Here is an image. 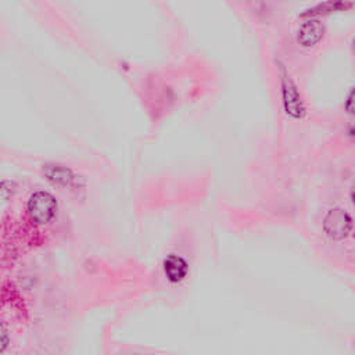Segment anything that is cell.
<instances>
[{
	"label": "cell",
	"instance_id": "52a82bcc",
	"mask_svg": "<svg viewBox=\"0 0 355 355\" xmlns=\"http://www.w3.org/2000/svg\"><path fill=\"white\" fill-rule=\"evenodd\" d=\"M10 345V333L3 322H0V355L6 352Z\"/></svg>",
	"mask_w": 355,
	"mask_h": 355
},
{
	"label": "cell",
	"instance_id": "5b68a950",
	"mask_svg": "<svg viewBox=\"0 0 355 355\" xmlns=\"http://www.w3.org/2000/svg\"><path fill=\"white\" fill-rule=\"evenodd\" d=\"M323 32H324V28H323L322 22L316 18H311L300 26V29H298V42L304 47H311L322 39Z\"/></svg>",
	"mask_w": 355,
	"mask_h": 355
},
{
	"label": "cell",
	"instance_id": "6da1fadb",
	"mask_svg": "<svg viewBox=\"0 0 355 355\" xmlns=\"http://www.w3.org/2000/svg\"><path fill=\"white\" fill-rule=\"evenodd\" d=\"M26 212L32 222L37 225H46L55 216L57 200L49 191H35L28 200Z\"/></svg>",
	"mask_w": 355,
	"mask_h": 355
},
{
	"label": "cell",
	"instance_id": "9c48e42d",
	"mask_svg": "<svg viewBox=\"0 0 355 355\" xmlns=\"http://www.w3.org/2000/svg\"><path fill=\"white\" fill-rule=\"evenodd\" d=\"M347 111H348V112H352V90L349 92L348 98H347Z\"/></svg>",
	"mask_w": 355,
	"mask_h": 355
},
{
	"label": "cell",
	"instance_id": "ba28073f",
	"mask_svg": "<svg viewBox=\"0 0 355 355\" xmlns=\"http://www.w3.org/2000/svg\"><path fill=\"white\" fill-rule=\"evenodd\" d=\"M12 186H15V184H14V182H11V180H3V182H0V197H3V198H10V197L12 196V191H14Z\"/></svg>",
	"mask_w": 355,
	"mask_h": 355
},
{
	"label": "cell",
	"instance_id": "277c9868",
	"mask_svg": "<svg viewBox=\"0 0 355 355\" xmlns=\"http://www.w3.org/2000/svg\"><path fill=\"white\" fill-rule=\"evenodd\" d=\"M43 176L58 186L71 187L76 183V175L67 166L58 164H46L42 166Z\"/></svg>",
	"mask_w": 355,
	"mask_h": 355
},
{
	"label": "cell",
	"instance_id": "8992f818",
	"mask_svg": "<svg viewBox=\"0 0 355 355\" xmlns=\"http://www.w3.org/2000/svg\"><path fill=\"white\" fill-rule=\"evenodd\" d=\"M164 273L169 282L178 283L187 276L189 265L182 257L171 254L164 259Z\"/></svg>",
	"mask_w": 355,
	"mask_h": 355
},
{
	"label": "cell",
	"instance_id": "3957f363",
	"mask_svg": "<svg viewBox=\"0 0 355 355\" xmlns=\"http://www.w3.org/2000/svg\"><path fill=\"white\" fill-rule=\"evenodd\" d=\"M282 87H283V104H284V110L288 115H291L293 118H301L305 112L300 93L294 85V82L290 79V76H287L284 73L283 79H282Z\"/></svg>",
	"mask_w": 355,
	"mask_h": 355
},
{
	"label": "cell",
	"instance_id": "7a4b0ae2",
	"mask_svg": "<svg viewBox=\"0 0 355 355\" xmlns=\"http://www.w3.org/2000/svg\"><path fill=\"white\" fill-rule=\"evenodd\" d=\"M352 229V219L343 208H331L323 219V230L333 240L345 239Z\"/></svg>",
	"mask_w": 355,
	"mask_h": 355
}]
</instances>
